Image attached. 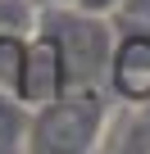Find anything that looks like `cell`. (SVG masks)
<instances>
[{
  "label": "cell",
  "mask_w": 150,
  "mask_h": 154,
  "mask_svg": "<svg viewBox=\"0 0 150 154\" xmlns=\"http://www.w3.org/2000/svg\"><path fill=\"white\" fill-rule=\"evenodd\" d=\"M114 104L109 86H68L50 104L27 109L23 154H100Z\"/></svg>",
  "instance_id": "cell-1"
},
{
  "label": "cell",
  "mask_w": 150,
  "mask_h": 154,
  "mask_svg": "<svg viewBox=\"0 0 150 154\" xmlns=\"http://www.w3.org/2000/svg\"><path fill=\"white\" fill-rule=\"evenodd\" d=\"M37 32L55 41L59 59H64V77L68 86H105L109 72V54H114V14H96L82 9L78 0H55L41 9Z\"/></svg>",
  "instance_id": "cell-2"
},
{
  "label": "cell",
  "mask_w": 150,
  "mask_h": 154,
  "mask_svg": "<svg viewBox=\"0 0 150 154\" xmlns=\"http://www.w3.org/2000/svg\"><path fill=\"white\" fill-rule=\"evenodd\" d=\"M114 27L118 36H114L105 86L114 91L118 104H150V23L114 18Z\"/></svg>",
  "instance_id": "cell-3"
},
{
  "label": "cell",
  "mask_w": 150,
  "mask_h": 154,
  "mask_svg": "<svg viewBox=\"0 0 150 154\" xmlns=\"http://www.w3.org/2000/svg\"><path fill=\"white\" fill-rule=\"evenodd\" d=\"M68 91V77H64V59L55 50L50 36L32 32L27 36V54H23V82H18V104L23 109H37V104H50L55 95Z\"/></svg>",
  "instance_id": "cell-4"
},
{
  "label": "cell",
  "mask_w": 150,
  "mask_h": 154,
  "mask_svg": "<svg viewBox=\"0 0 150 154\" xmlns=\"http://www.w3.org/2000/svg\"><path fill=\"white\" fill-rule=\"evenodd\" d=\"M100 154H150V104H114Z\"/></svg>",
  "instance_id": "cell-5"
},
{
  "label": "cell",
  "mask_w": 150,
  "mask_h": 154,
  "mask_svg": "<svg viewBox=\"0 0 150 154\" xmlns=\"http://www.w3.org/2000/svg\"><path fill=\"white\" fill-rule=\"evenodd\" d=\"M23 54H27V36H0V95H9V100H18Z\"/></svg>",
  "instance_id": "cell-6"
},
{
  "label": "cell",
  "mask_w": 150,
  "mask_h": 154,
  "mask_svg": "<svg viewBox=\"0 0 150 154\" xmlns=\"http://www.w3.org/2000/svg\"><path fill=\"white\" fill-rule=\"evenodd\" d=\"M23 136H27V109L0 95V154H23Z\"/></svg>",
  "instance_id": "cell-7"
},
{
  "label": "cell",
  "mask_w": 150,
  "mask_h": 154,
  "mask_svg": "<svg viewBox=\"0 0 150 154\" xmlns=\"http://www.w3.org/2000/svg\"><path fill=\"white\" fill-rule=\"evenodd\" d=\"M41 9L32 0H0V36H32Z\"/></svg>",
  "instance_id": "cell-8"
},
{
  "label": "cell",
  "mask_w": 150,
  "mask_h": 154,
  "mask_svg": "<svg viewBox=\"0 0 150 154\" xmlns=\"http://www.w3.org/2000/svg\"><path fill=\"white\" fill-rule=\"evenodd\" d=\"M114 18H127V23H150V0H118Z\"/></svg>",
  "instance_id": "cell-9"
},
{
  "label": "cell",
  "mask_w": 150,
  "mask_h": 154,
  "mask_svg": "<svg viewBox=\"0 0 150 154\" xmlns=\"http://www.w3.org/2000/svg\"><path fill=\"white\" fill-rule=\"evenodd\" d=\"M82 9H96V14H114L118 9V0H78Z\"/></svg>",
  "instance_id": "cell-10"
},
{
  "label": "cell",
  "mask_w": 150,
  "mask_h": 154,
  "mask_svg": "<svg viewBox=\"0 0 150 154\" xmlns=\"http://www.w3.org/2000/svg\"><path fill=\"white\" fill-rule=\"evenodd\" d=\"M32 5H37V9H46V5H55V0H32Z\"/></svg>",
  "instance_id": "cell-11"
}]
</instances>
